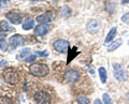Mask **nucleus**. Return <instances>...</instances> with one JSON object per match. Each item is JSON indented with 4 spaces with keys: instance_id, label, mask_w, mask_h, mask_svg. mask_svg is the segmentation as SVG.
Instances as JSON below:
<instances>
[{
    "instance_id": "obj_11",
    "label": "nucleus",
    "mask_w": 129,
    "mask_h": 104,
    "mask_svg": "<svg viewBox=\"0 0 129 104\" xmlns=\"http://www.w3.org/2000/svg\"><path fill=\"white\" fill-rule=\"evenodd\" d=\"M116 32H117V28H116V27H113L112 29L109 31V33H108V35H107V38H106V40H104V43H106V44H110L112 40L115 38Z\"/></svg>"
},
{
    "instance_id": "obj_10",
    "label": "nucleus",
    "mask_w": 129,
    "mask_h": 104,
    "mask_svg": "<svg viewBox=\"0 0 129 104\" xmlns=\"http://www.w3.org/2000/svg\"><path fill=\"white\" fill-rule=\"evenodd\" d=\"M48 31V25L47 24H41L35 28V34L38 37H43L44 34H46Z\"/></svg>"
},
{
    "instance_id": "obj_3",
    "label": "nucleus",
    "mask_w": 129,
    "mask_h": 104,
    "mask_svg": "<svg viewBox=\"0 0 129 104\" xmlns=\"http://www.w3.org/2000/svg\"><path fill=\"white\" fill-rule=\"evenodd\" d=\"M35 101L38 104H50V102H51L50 94L45 92V91L40 90L35 94Z\"/></svg>"
},
{
    "instance_id": "obj_2",
    "label": "nucleus",
    "mask_w": 129,
    "mask_h": 104,
    "mask_svg": "<svg viewBox=\"0 0 129 104\" xmlns=\"http://www.w3.org/2000/svg\"><path fill=\"white\" fill-rule=\"evenodd\" d=\"M3 78L7 83L11 84V85H15L17 84L18 81H19V76L18 74L16 73V71L13 70V69H7L5 72H3Z\"/></svg>"
},
{
    "instance_id": "obj_14",
    "label": "nucleus",
    "mask_w": 129,
    "mask_h": 104,
    "mask_svg": "<svg viewBox=\"0 0 129 104\" xmlns=\"http://www.w3.org/2000/svg\"><path fill=\"white\" fill-rule=\"evenodd\" d=\"M122 43H123V40L122 39H117L116 41H114L113 43L110 44V46L108 47V51H114L116 48H118V47L122 45Z\"/></svg>"
},
{
    "instance_id": "obj_19",
    "label": "nucleus",
    "mask_w": 129,
    "mask_h": 104,
    "mask_svg": "<svg viewBox=\"0 0 129 104\" xmlns=\"http://www.w3.org/2000/svg\"><path fill=\"white\" fill-rule=\"evenodd\" d=\"M78 103L79 104H89V100L85 95H79L78 97Z\"/></svg>"
},
{
    "instance_id": "obj_8",
    "label": "nucleus",
    "mask_w": 129,
    "mask_h": 104,
    "mask_svg": "<svg viewBox=\"0 0 129 104\" xmlns=\"http://www.w3.org/2000/svg\"><path fill=\"white\" fill-rule=\"evenodd\" d=\"M80 74L75 70H68L64 73V79L69 83H75L76 81H79Z\"/></svg>"
},
{
    "instance_id": "obj_17",
    "label": "nucleus",
    "mask_w": 129,
    "mask_h": 104,
    "mask_svg": "<svg viewBox=\"0 0 129 104\" xmlns=\"http://www.w3.org/2000/svg\"><path fill=\"white\" fill-rule=\"evenodd\" d=\"M30 55V49L29 48H24L21 50L19 55H17V59H22V60H26V58Z\"/></svg>"
},
{
    "instance_id": "obj_20",
    "label": "nucleus",
    "mask_w": 129,
    "mask_h": 104,
    "mask_svg": "<svg viewBox=\"0 0 129 104\" xmlns=\"http://www.w3.org/2000/svg\"><path fill=\"white\" fill-rule=\"evenodd\" d=\"M103 102H104V104H112L111 97L108 93H104L103 94Z\"/></svg>"
},
{
    "instance_id": "obj_28",
    "label": "nucleus",
    "mask_w": 129,
    "mask_h": 104,
    "mask_svg": "<svg viewBox=\"0 0 129 104\" xmlns=\"http://www.w3.org/2000/svg\"><path fill=\"white\" fill-rule=\"evenodd\" d=\"M129 0H123V3H128Z\"/></svg>"
},
{
    "instance_id": "obj_7",
    "label": "nucleus",
    "mask_w": 129,
    "mask_h": 104,
    "mask_svg": "<svg viewBox=\"0 0 129 104\" xmlns=\"http://www.w3.org/2000/svg\"><path fill=\"white\" fill-rule=\"evenodd\" d=\"M6 17L9 19L12 24H14V25H19V24H22V15L19 14L18 12L11 11L9 13H7Z\"/></svg>"
},
{
    "instance_id": "obj_15",
    "label": "nucleus",
    "mask_w": 129,
    "mask_h": 104,
    "mask_svg": "<svg viewBox=\"0 0 129 104\" xmlns=\"http://www.w3.org/2000/svg\"><path fill=\"white\" fill-rule=\"evenodd\" d=\"M35 26V21L32 18H27L25 22L23 23V29L24 30H30Z\"/></svg>"
},
{
    "instance_id": "obj_21",
    "label": "nucleus",
    "mask_w": 129,
    "mask_h": 104,
    "mask_svg": "<svg viewBox=\"0 0 129 104\" xmlns=\"http://www.w3.org/2000/svg\"><path fill=\"white\" fill-rule=\"evenodd\" d=\"M8 48V44L5 40H0V50H6Z\"/></svg>"
},
{
    "instance_id": "obj_5",
    "label": "nucleus",
    "mask_w": 129,
    "mask_h": 104,
    "mask_svg": "<svg viewBox=\"0 0 129 104\" xmlns=\"http://www.w3.org/2000/svg\"><path fill=\"white\" fill-rule=\"evenodd\" d=\"M113 67H114V76H115V78L119 82L126 81L127 74H126V72H125V70L122 68V66L118 65V63H115Z\"/></svg>"
},
{
    "instance_id": "obj_25",
    "label": "nucleus",
    "mask_w": 129,
    "mask_h": 104,
    "mask_svg": "<svg viewBox=\"0 0 129 104\" xmlns=\"http://www.w3.org/2000/svg\"><path fill=\"white\" fill-rule=\"evenodd\" d=\"M6 32H0V40H5V38H6Z\"/></svg>"
},
{
    "instance_id": "obj_12",
    "label": "nucleus",
    "mask_w": 129,
    "mask_h": 104,
    "mask_svg": "<svg viewBox=\"0 0 129 104\" xmlns=\"http://www.w3.org/2000/svg\"><path fill=\"white\" fill-rule=\"evenodd\" d=\"M72 14V10L70 9L68 6H63L61 8V10H60V16H61L62 18H68L70 17Z\"/></svg>"
},
{
    "instance_id": "obj_16",
    "label": "nucleus",
    "mask_w": 129,
    "mask_h": 104,
    "mask_svg": "<svg viewBox=\"0 0 129 104\" xmlns=\"http://www.w3.org/2000/svg\"><path fill=\"white\" fill-rule=\"evenodd\" d=\"M99 77H100V81H101V83H107V79H108V74H107V70L104 69L103 67H100L99 68Z\"/></svg>"
},
{
    "instance_id": "obj_24",
    "label": "nucleus",
    "mask_w": 129,
    "mask_h": 104,
    "mask_svg": "<svg viewBox=\"0 0 129 104\" xmlns=\"http://www.w3.org/2000/svg\"><path fill=\"white\" fill-rule=\"evenodd\" d=\"M122 21H123V22H125V23H129V13H127V14L123 15Z\"/></svg>"
},
{
    "instance_id": "obj_4",
    "label": "nucleus",
    "mask_w": 129,
    "mask_h": 104,
    "mask_svg": "<svg viewBox=\"0 0 129 104\" xmlns=\"http://www.w3.org/2000/svg\"><path fill=\"white\" fill-rule=\"evenodd\" d=\"M68 46H69V42L63 39H58L54 42V48L61 54H64L68 50Z\"/></svg>"
},
{
    "instance_id": "obj_6",
    "label": "nucleus",
    "mask_w": 129,
    "mask_h": 104,
    "mask_svg": "<svg viewBox=\"0 0 129 104\" xmlns=\"http://www.w3.org/2000/svg\"><path fill=\"white\" fill-rule=\"evenodd\" d=\"M9 43L13 48H16V47H18V46L24 45V44H25V40H24V38L22 37V35L14 34L9 39Z\"/></svg>"
},
{
    "instance_id": "obj_26",
    "label": "nucleus",
    "mask_w": 129,
    "mask_h": 104,
    "mask_svg": "<svg viewBox=\"0 0 129 104\" xmlns=\"http://www.w3.org/2000/svg\"><path fill=\"white\" fill-rule=\"evenodd\" d=\"M94 104H102V102L100 101L99 99H97V100H95V102H94Z\"/></svg>"
},
{
    "instance_id": "obj_22",
    "label": "nucleus",
    "mask_w": 129,
    "mask_h": 104,
    "mask_svg": "<svg viewBox=\"0 0 129 104\" xmlns=\"http://www.w3.org/2000/svg\"><path fill=\"white\" fill-rule=\"evenodd\" d=\"M36 58H37V55H29L28 57L26 58V60L25 61H27V62H34L35 60H36Z\"/></svg>"
},
{
    "instance_id": "obj_23",
    "label": "nucleus",
    "mask_w": 129,
    "mask_h": 104,
    "mask_svg": "<svg viewBox=\"0 0 129 104\" xmlns=\"http://www.w3.org/2000/svg\"><path fill=\"white\" fill-rule=\"evenodd\" d=\"M36 55L40 56V57H47L48 53H47L46 50H41V51H36Z\"/></svg>"
},
{
    "instance_id": "obj_27",
    "label": "nucleus",
    "mask_w": 129,
    "mask_h": 104,
    "mask_svg": "<svg viewBox=\"0 0 129 104\" xmlns=\"http://www.w3.org/2000/svg\"><path fill=\"white\" fill-rule=\"evenodd\" d=\"M9 2V0H0V3L1 5H5V3H8Z\"/></svg>"
},
{
    "instance_id": "obj_18",
    "label": "nucleus",
    "mask_w": 129,
    "mask_h": 104,
    "mask_svg": "<svg viewBox=\"0 0 129 104\" xmlns=\"http://www.w3.org/2000/svg\"><path fill=\"white\" fill-rule=\"evenodd\" d=\"M0 30H2L3 32H6V31H11L12 29L9 27V24H8V22L2 21V22H0Z\"/></svg>"
},
{
    "instance_id": "obj_9",
    "label": "nucleus",
    "mask_w": 129,
    "mask_h": 104,
    "mask_svg": "<svg viewBox=\"0 0 129 104\" xmlns=\"http://www.w3.org/2000/svg\"><path fill=\"white\" fill-rule=\"evenodd\" d=\"M53 13L52 12H46V13H43L41 15H39L37 17V22L40 24H47L53 21Z\"/></svg>"
},
{
    "instance_id": "obj_13",
    "label": "nucleus",
    "mask_w": 129,
    "mask_h": 104,
    "mask_svg": "<svg viewBox=\"0 0 129 104\" xmlns=\"http://www.w3.org/2000/svg\"><path fill=\"white\" fill-rule=\"evenodd\" d=\"M98 29H99V23L97 21H91V22L88 23V25H87L88 31H90V32H96Z\"/></svg>"
},
{
    "instance_id": "obj_1",
    "label": "nucleus",
    "mask_w": 129,
    "mask_h": 104,
    "mask_svg": "<svg viewBox=\"0 0 129 104\" xmlns=\"http://www.w3.org/2000/svg\"><path fill=\"white\" fill-rule=\"evenodd\" d=\"M29 72L30 74H32L34 76H37V77H44L48 74V67L44 63H34L31 65L29 68Z\"/></svg>"
}]
</instances>
